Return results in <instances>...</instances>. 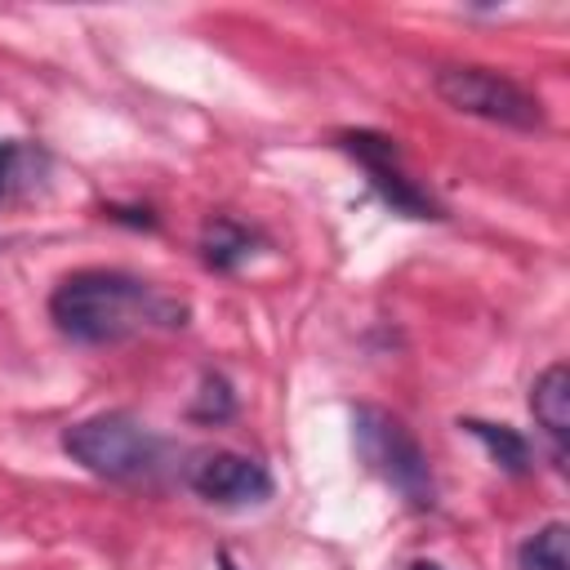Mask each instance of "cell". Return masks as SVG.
<instances>
[{"label": "cell", "mask_w": 570, "mask_h": 570, "mask_svg": "<svg viewBox=\"0 0 570 570\" xmlns=\"http://www.w3.org/2000/svg\"><path fill=\"white\" fill-rule=\"evenodd\" d=\"M236 410V401H232V387H227V379H218V374H205V383H200V396H196V405H191V414L196 419H227Z\"/></svg>", "instance_id": "obj_11"}, {"label": "cell", "mask_w": 570, "mask_h": 570, "mask_svg": "<svg viewBox=\"0 0 570 570\" xmlns=\"http://www.w3.org/2000/svg\"><path fill=\"white\" fill-rule=\"evenodd\" d=\"M249 254H254V236H249L236 218H214V223H205V232H200V258H205L209 267L232 272V267L245 263Z\"/></svg>", "instance_id": "obj_8"}, {"label": "cell", "mask_w": 570, "mask_h": 570, "mask_svg": "<svg viewBox=\"0 0 570 570\" xmlns=\"http://www.w3.org/2000/svg\"><path fill=\"white\" fill-rule=\"evenodd\" d=\"M414 570H441V566H428V561H419V566H414Z\"/></svg>", "instance_id": "obj_13"}, {"label": "cell", "mask_w": 570, "mask_h": 570, "mask_svg": "<svg viewBox=\"0 0 570 570\" xmlns=\"http://www.w3.org/2000/svg\"><path fill=\"white\" fill-rule=\"evenodd\" d=\"M517 566L521 570H570V530L561 521L543 525L534 539L521 543Z\"/></svg>", "instance_id": "obj_9"}, {"label": "cell", "mask_w": 570, "mask_h": 570, "mask_svg": "<svg viewBox=\"0 0 570 570\" xmlns=\"http://www.w3.org/2000/svg\"><path fill=\"white\" fill-rule=\"evenodd\" d=\"M49 316L80 343H120L142 330L183 325L187 307L129 272H76L49 294Z\"/></svg>", "instance_id": "obj_1"}, {"label": "cell", "mask_w": 570, "mask_h": 570, "mask_svg": "<svg viewBox=\"0 0 570 570\" xmlns=\"http://www.w3.org/2000/svg\"><path fill=\"white\" fill-rule=\"evenodd\" d=\"M432 85H436L441 102H450L463 116H481V120H494L508 129H539L543 125L539 102L517 80H508L490 67H441Z\"/></svg>", "instance_id": "obj_4"}, {"label": "cell", "mask_w": 570, "mask_h": 570, "mask_svg": "<svg viewBox=\"0 0 570 570\" xmlns=\"http://www.w3.org/2000/svg\"><path fill=\"white\" fill-rule=\"evenodd\" d=\"M4 174H9V147H0V191H4Z\"/></svg>", "instance_id": "obj_12"}, {"label": "cell", "mask_w": 570, "mask_h": 570, "mask_svg": "<svg viewBox=\"0 0 570 570\" xmlns=\"http://www.w3.org/2000/svg\"><path fill=\"white\" fill-rule=\"evenodd\" d=\"M62 450L107 481L147 476L160 463V436L129 414H94L62 432Z\"/></svg>", "instance_id": "obj_3"}, {"label": "cell", "mask_w": 570, "mask_h": 570, "mask_svg": "<svg viewBox=\"0 0 570 570\" xmlns=\"http://www.w3.org/2000/svg\"><path fill=\"white\" fill-rule=\"evenodd\" d=\"M187 485L218 508H245V503H263L272 494V476L258 459L236 454V450H205L191 459L187 468Z\"/></svg>", "instance_id": "obj_5"}, {"label": "cell", "mask_w": 570, "mask_h": 570, "mask_svg": "<svg viewBox=\"0 0 570 570\" xmlns=\"http://www.w3.org/2000/svg\"><path fill=\"white\" fill-rule=\"evenodd\" d=\"M459 428H468V432L494 454V463H503L508 472H525V468H530V445H525L521 432H512V428H503V423H481V419H468V423H459Z\"/></svg>", "instance_id": "obj_10"}, {"label": "cell", "mask_w": 570, "mask_h": 570, "mask_svg": "<svg viewBox=\"0 0 570 570\" xmlns=\"http://www.w3.org/2000/svg\"><path fill=\"white\" fill-rule=\"evenodd\" d=\"M530 410H534L539 428L561 445L566 432H570V370H566L561 361L548 365V370L534 379V387H530Z\"/></svg>", "instance_id": "obj_7"}, {"label": "cell", "mask_w": 570, "mask_h": 570, "mask_svg": "<svg viewBox=\"0 0 570 570\" xmlns=\"http://www.w3.org/2000/svg\"><path fill=\"white\" fill-rule=\"evenodd\" d=\"M338 147L352 151V156L365 165L374 191H379L396 214H405V218H441L436 205H432V196L419 191V187L396 169V142H392V138L370 134V129H356V134H338Z\"/></svg>", "instance_id": "obj_6"}, {"label": "cell", "mask_w": 570, "mask_h": 570, "mask_svg": "<svg viewBox=\"0 0 570 570\" xmlns=\"http://www.w3.org/2000/svg\"><path fill=\"white\" fill-rule=\"evenodd\" d=\"M352 436H356V454L365 459V468L383 485H392L414 508H432L436 485H432L428 454L396 414H387L379 405H356L352 410Z\"/></svg>", "instance_id": "obj_2"}]
</instances>
